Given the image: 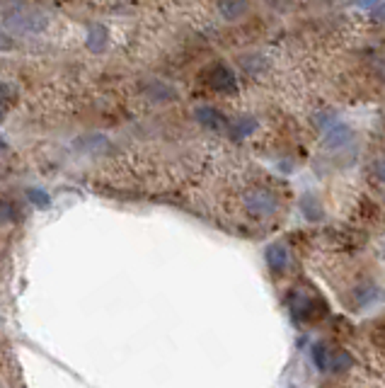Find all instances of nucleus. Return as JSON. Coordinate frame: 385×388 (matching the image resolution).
I'll return each instance as SVG.
<instances>
[{
    "label": "nucleus",
    "mask_w": 385,
    "mask_h": 388,
    "mask_svg": "<svg viewBox=\"0 0 385 388\" xmlns=\"http://www.w3.org/2000/svg\"><path fill=\"white\" fill-rule=\"evenodd\" d=\"M218 10H221V15L226 17V20H238V17L247 10V3H221Z\"/></svg>",
    "instance_id": "nucleus-12"
},
{
    "label": "nucleus",
    "mask_w": 385,
    "mask_h": 388,
    "mask_svg": "<svg viewBox=\"0 0 385 388\" xmlns=\"http://www.w3.org/2000/svg\"><path fill=\"white\" fill-rule=\"evenodd\" d=\"M291 388H293V386H291Z\"/></svg>",
    "instance_id": "nucleus-21"
},
{
    "label": "nucleus",
    "mask_w": 385,
    "mask_h": 388,
    "mask_svg": "<svg viewBox=\"0 0 385 388\" xmlns=\"http://www.w3.org/2000/svg\"><path fill=\"white\" fill-rule=\"evenodd\" d=\"M13 49H15L13 37H10V34H5V32H0V51H13Z\"/></svg>",
    "instance_id": "nucleus-17"
},
{
    "label": "nucleus",
    "mask_w": 385,
    "mask_h": 388,
    "mask_svg": "<svg viewBox=\"0 0 385 388\" xmlns=\"http://www.w3.org/2000/svg\"><path fill=\"white\" fill-rule=\"evenodd\" d=\"M27 199L34 204L37 209H46L51 204V197H49V192H44V190H39V187H32V190L27 192Z\"/></svg>",
    "instance_id": "nucleus-13"
},
{
    "label": "nucleus",
    "mask_w": 385,
    "mask_h": 388,
    "mask_svg": "<svg viewBox=\"0 0 385 388\" xmlns=\"http://www.w3.org/2000/svg\"><path fill=\"white\" fill-rule=\"evenodd\" d=\"M3 151H8V141H5L3 134H0V153H3Z\"/></svg>",
    "instance_id": "nucleus-19"
},
{
    "label": "nucleus",
    "mask_w": 385,
    "mask_h": 388,
    "mask_svg": "<svg viewBox=\"0 0 385 388\" xmlns=\"http://www.w3.org/2000/svg\"><path fill=\"white\" fill-rule=\"evenodd\" d=\"M373 175L381 182H385V158H378V161L373 163Z\"/></svg>",
    "instance_id": "nucleus-16"
},
{
    "label": "nucleus",
    "mask_w": 385,
    "mask_h": 388,
    "mask_svg": "<svg viewBox=\"0 0 385 388\" xmlns=\"http://www.w3.org/2000/svg\"><path fill=\"white\" fill-rule=\"evenodd\" d=\"M352 355H347L345 350H337L332 352V357H330V367H327V372H332V374H345L347 369H352Z\"/></svg>",
    "instance_id": "nucleus-11"
},
{
    "label": "nucleus",
    "mask_w": 385,
    "mask_h": 388,
    "mask_svg": "<svg viewBox=\"0 0 385 388\" xmlns=\"http://www.w3.org/2000/svg\"><path fill=\"white\" fill-rule=\"evenodd\" d=\"M300 209L305 211V216L308 219H320V204H318V199H313V204H308V199L303 197V202H300Z\"/></svg>",
    "instance_id": "nucleus-15"
},
{
    "label": "nucleus",
    "mask_w": 385,
    "mask_h": 388,
    "mask_svg": "<svg viewBox=\"0 0 385 388\" xmlns=\"http://www.w3.org/2000/svg\"><path fill=\"white\" fill-rule=\"evenodd\" d=\"M361 8H369L376 22H385V3H364Z\"/></svg>",
    "instance_id": "nucleus-14"
},
{
    "label": "nucleus",
    "mask_w": 385,
    "mask_h": 388,
    "mask_svg": "<svg viewBox=\"0 0 385 388\" xmlns=\"http://www.w3.org/2000/svg\"><path fill=\"white\" fill-rule=\"evenodd\" d=\"M0 119H3V109H0Z\"/></svg>",
    "instance_id": "nucleus-20"
},
{
    "label": "nucleus",
    "mask_w": 385,
    "mask_h": 388,
    "mask_svg": "<svg viewBox=\"0 0 385 388\" xmlns=\"http://www.w3.org/2000/svg\"><path fill=\"white\" fill-rule=\"evenodd\" d=\"M73 146L82 153H99L102 149H109V139L102 134H85V136L75 139Z\"/></svg>",
    "instance_id": "nucleus-8"
},
{
    "label": "nucleus",
    "mask_w": 385,
    "mask_h": 388,
    "mask_svg": "<svg viewBox=\"0 0 385 388\" xmlns=\"http://www.w3.org/2000/svg\"><path fill=\"white\" fill-rule=\"evenodd\" d=\"M194 119H197L204 129H209V131H223V129L228 126L223 112L211 107V104H201V107L194 109Z\"/></svg>",
    "instance_id": "nucleus-4"
},
{
    "label": "nucleus",
    "mask_w": 385,
    "mask_h": 388,
    "mask_svg": "<svg viewBox=\"0 0 385 388\" xmlns=\"http://www.w3.org/2000/svg\"><path fill=\"white\" fill-rule=\"evenodd\" d=\"M254 129H257V119H254L252 114H240L233 119V124H230V134H233L235 139H247L254 134Z\"/></svg>",
    "instance_id": "nucleus-9"
},
{
    "label": "nucleus",
    "mask_w": 385,
    "mask_h": 388,
    "mask_svg": "<svg viewBox=\"0 0 385 388\" xmlns=\"http://www.w3.org/2000/svg\"><path fill=\"white\" fill-rule=\"evenodd\" d=\"M13 92H15L13 85L0 83V102H5V99H13Z\"/></svg>",
    "instance_id": "nucleus-18"
},
{
    "label": "nucleus",
    "mask_w": 385,
    "mask_h": 388,
    "mask_svg": "<svg viewBox=\"0 0 385 388\" xmlns=\"http://www.w3.org/2000/svg\"><path fill=\"white\" fill-rule=\"evenodd\" d=\"M310 357H313V364L318 367V372H327L332 350H330L325 343H315V345H313V350H310Z\"/></svg>",
    "instance_id": "nucleus-10"
},
{
    "label": "nucleus",
    "mask_w": 385,
    "mask_h": 388,
    "mask_svg": "<svg viewBox=\"0 0 385 388\" xmlns=\"http://www.w3.org/2000/svg\"><path fill=\"white\" fill-rule=\"evenodd\" d=\"M206 83H209L211 90L221 92V95H233V92H238V75H235V70L226 66L223 61L213 63L209 68Z\"/></svg>",
    "instance_id": "nucleus-2"
},
{
    "label": "nucleus",
    "mask_w": 385,
    "mask_h": 388,
    "mask_svg": "<svg viewBox=\"0 0 385 388\" xmlns=\"http://www.w3.org/2000/svg\"><path fill=\"white\" fill-rule=\"evenodd\" d=\"M5 27L13 34H39L46 29V17L37 13V10H29L25 5H20L13 13L5 15Z\"/></svg>",
    "instance_id": "nucleus-1"
},
{
    "label": "nucleus",
    "mask_w": 385,
    "mask_h": 388,
    "mask_svg": "<svg viewBox=\"0 0 385 388\" xmlns=\"http://www.w3.org/2000/svg\"><path fill=\"white\" fill-rule=\"evenodd\" d=\"M245 209H247V214L257 216V219H266V216L276 214L279 199H276L269 190H252L245 194Z\"/></svg>",
    "instance_id": "nucleus-3"
},
{
    "label": "nucleus",
    "mask_w": 385,
    "mask_h": 388,
    "mask_svg": "<svg viewBox=\"0 0 385 388\" xmlns=\"http://www.w3.org/2000/svg\"><path fill=\"white\" fill-rule=\"evenodd\" d=\"M107 44H109V32H107V27L102 25H92L87 29V39H85V46L92 51V54H99V51L107 49Z\"/></svg>",
    "instance_id": "nucleus-7"
},
{
    "label": "nucleus",
    "mask_w": 385,
    "mask_h": 388,
    "mask_svg": "<svg viewBox=\"0 0 385 388\" xmlns=\"http://www.w3.org/2000/svg\"><path fill=\"white\" fill-rule=\"evenodd\" d=\"M349 141H352V129L347 124H342V122H332L327 129H325V146L327 149H342V146H347Z\"/></svg>",
    "instance_id": "nucleus-5"
},
{
    "label": "nucleus",
    "mask_w": 385,
    "mask_h": 388,
    "mask_svg": "<svg viewBox=\"0 0 385 388\" xmlns=\"http://www.w3.org/2000/svg\"><path fill=\"white\" fill-rule=\"evenodd\" d=\"M264 260H266V267H269L274 274H283V272H286V267H288V250H286V245H281V243L269 245L266 252H264Z\"/></svg>",
    "instance_id": "nucleus-6"
}]
</instances>
